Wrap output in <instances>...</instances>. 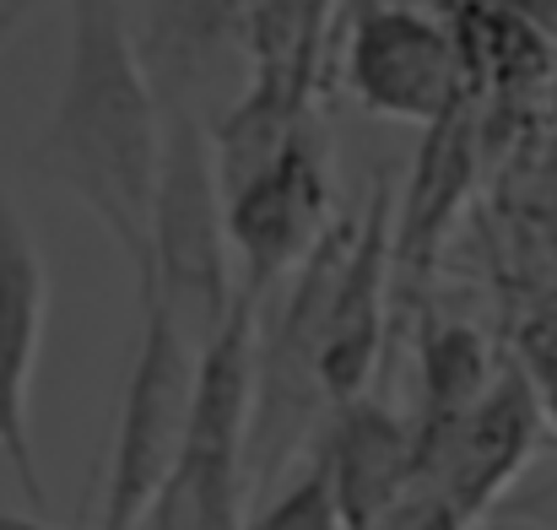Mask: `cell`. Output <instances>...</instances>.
I'll return each mask as SVG.
<instances>
[{"instance_id":"cell-1","label":"cell","mask_w":557,"mask_h":530,"mask_svg":"<svg viewBox=\"0 0 557 530\" xmlns=\"http://www.w3.org/2000/svg\"><path fill=\"white\" fill-rule=\"evenodd\" d=\"M71 60L33 169L65 184L125 249L136 282L152 276V222L163 178V93L120 0H65Z\"/></svg>"},{"instance_id":"cell-2","label":"cell","mask_w":557,"mask_h":530,"mask_svg":"<svg viewBox=\"0 0 557 530\" xmlns=\"http://www.w3.org/2000/svg\"><path fill=\"white\" fill-rule=\"evenodd\" d=\"M163 93V178H158V222H152V276L136 282V298H158L195 353L216 342L227 325L238 287L227 271V195L216 174L211 114L200 98Z\"/></svg>"},{"instance_id":"cell-3","label":"cell","mask_w":557,"mask_h":530,"mask_svg":"<svg viewBox=\"0 0 557 530\" xmlns=\"http://www.w3.org/2000/svg\"><path fill=\"white\" fill-rule=\"evenodd\" d=\"M255 368H260V304L238 293L227 325L200 353L195 417L185 460L152 509L147 530H244L249 498V422H255Z\"/></svg>"},{"instance_id":"cell-4","label":"cell","mask_w":557,"mask_h":530,"mask_svg":"<svg viewBox=\"0 0 557 530\" xmlns=\"http://www.w3.org/2000/svg\"><path fill=\"white\" fill-rule=\"evenodd\" d=\"M136 304H141V336L114 417L98 530H147L185 460L189 417H195L200 353L185 342V331L158 298H136Z\"/></svg>"},{"instance_id":"cell-5","label":"cell","mask_w":557,"mask_h":530,"mask_svg":"<svg viewBox=\"0 0 557 530\" xmlns=\"http://www.w3.org/2000/svg\"><path fill=\"white\" fill-rule=\"evenodd\" d=\"M336 0H265L255 33V76L249 87L211 120L222 195H238L260 174L287 136L314 114L309 98L320 87V54Z\"/></svg>"},{"instance_id":"cell-6","label":"cell","mask_w":557,"mask_h":530,"mask_svg":"<svg viewBox=\"0 0 557 530\" xmlns=\"http://www.w3.org/2000/svg\"><path fill=\"white\" fill-rule=\"evenodd\" d=\"M331 233V152L325 131L309 114L287 147L249 178L238 195H227V238L238 255V293L265 298L282 276L304 271V260Z\"/></svg>"},{"instance_id":"cell-7","label":"cell","mask_w":557,"mask_h":530,"mask_svg":"<svg viewBox=\"0 0 557 530\" xmlns=\"http://www.w3.org/2000/svg\"><path fill=\"white\" fill-rule=\"evenodd\" d=\"M347 87L369 114L411 120L428 131L466 98L460 49L438 22L406 5H363L347 44Z\"/></svg>"},{"instance_id":"cell-8","label":"cell","mask_w":557,"mask_h":530,"mask_svg":"<svg viewBox=\"0 0 557 530\" xmlns=\"http://www.w3.org/2000/svg\"><path fill=\"white\" fill-rule=\"evenodd\" d=\"M542 433V400L525 368H504L482 406L438 444L417 449V493L444 498L466 526L493 509V498L525 471Z\"/></svg>"},{"instance_id":"cell-9","label":"cell","mask_w":557,"mask_h":530,"mask_svg":"<svg viewBox=\"0 0 557 530\" xmlns=\"http://www.w3.org/2000/svg\"><path fill=\"white\" fill-rule=\"evenodd\" d=\"M44 320H49V271L16 200L0 189V455L33 509L49 504L38 460H33V422H27L33 373L44 353Z\"/></svg>"},{"instance_id":"cell-10","label":"cell","mask_w":557,"mask_h":530,"mask_svg":"<svg viewBox=\"0 0 557 530\" xmlns=\"http://www.w3.org/2000/svg\"><path fill=\"white\" fill-rule=\"evenodd\" d=\"M389 287H395V184L389 174L373 178L369 206L358 217L352 255L336 276L325 336H320V384L331 406H352L369 395V379L384 353V320H389Z\"/></svg>"},{"instance_id":"cell-11","label":"cell","mask_w":557,"mask_h":530,"mask_svg":"<svg viewBox=\"0 0 557 530\" xmlns=\"http://www.w3.org/2000/svg\"><path fill=\"white\" fill-rule=\"evenodd\" d=\"M265 0H152V27L141 38L158 87L206 98L233 87V98L255 76V33Z\"/></svg>"},{"instance_id":"cell-12","label":"cell","mask_w":557,"mask_h":530,"mask_svg":"<svg viewBox=\"0 0 557 530\" xmlns=\"http://www.w3.org/2000/svg\"><path fill=\"white\" fill-rule=\"evenodd\" d=\"M320 455L331 466L347 530H373L417 493V433L373 395L331 411Z\"/></svg>"},{"instance_id":"cell-13","label":"cell","mask_w":557,"mask_h":530,"mask_svg":"<svg viewBox=\"0 0 557 530\" xmlns=\"http://www.w3.org/2000/svg\"><path fill=\"white\" fill-rule=\"evenodd\" d=\"M476 178V114L460 98L438 125L422 131L411 178L400 189V217H395V282L417 287L428 282L438 244L449 233V222L466 206V189Z\"/></svg>"},{"instance_id":"cell-14","label":"cell","mask_w":557,"mask_h":530,"mask_svg":"<svg viewBox=\"0 0 557 530\" xmlns=\"http://www.w3.org/2000/svg\"><path fill=\"white\" fill-rule=\"evenodd\" d=\"M493 390V357L471 325H433L422 336V422L417 449L449 439Z\"/></svg>"},{"instance_id":"cell-15","label":"cell","mask_w":557,"mask_h":530,"mask_svg":"<svg viewBox=\"0 0 557 530\" xmlns=\"http://www.w3.org/2000/svg\"><path fill=\"white\" fill-rule=\"evenodd\" d=\"M244 530H347L342 526V504H336V482H331L325 455H314V466L276 504H265Z\"/></svg>"},{"instance_id":"cell-16","label":"cell","mask_w":557,"mask_h":530,"mask_svg":"<svg viewBox=\"0 0 557 530\" xmlns=\"http://www.w3.org/2000/svg\"><path fill=\"white\" fill-rule=\"evenodd\" d=\"M536 384V400H542V417L557 428V342H525V362H520Z\"/></svg>"},{"instance_id":"cell-17","label":"cell","mask_w":557,"mask_h":530,"mask_svg":"<svg viewBox=\"0 0 557 530\" xmlns=\"http://www.w3.org/2000/svg\"><path fill=\"white\" fill-rule=\"evenodd\" d=\"M417 530H466V520L444 504V498H433V493H422V515H417Z\"/></svg>"},{"instance_id":"cell-18","label":"cell","mask_w":557,"mask_h":530,"mask_svg":"<svg viewBox=\"0 0 557 530\" xmlns=\"http://www.w3.org/2000/svg\"><path fill=\"white\" fill-rule=\"evenodd\" d=\"M33 11H38V0H5V5H0V49H5V38H11Z\"/></svg>"},{"instance_id":"cell-19","label":"cell","mask_w":557,"mask_h":530,"mask_svg":"<svg viewBox=\"0 0 557 530\" xmlns=\"http://www.w3.org/2000/svg\"><path fill=\"white\" fill-rule=\"evenodd\" d=\"M0 530H60V526H44V520H33V515H5V509H0Z\"/></svg>"}]
</instances>
